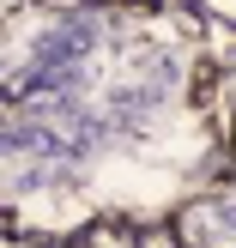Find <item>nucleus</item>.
Here are the masks:
<instances>
[]
</instances>
